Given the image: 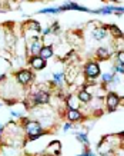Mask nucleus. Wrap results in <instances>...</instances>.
<instances>
[{"label":"nucleus","instance_id":"16","mask_svg":"<svg viewBox=\"0 0 124 156\" xmlns=\"http://www.w3.org/2000/svg\"><path fill=\"white\" fill-rule=\"evenodd\" d=\"M77 137H78V139H81L84 143H88V142H87V137H86L84 135H77Z\"/></svg>","mask_w":124,"mask_h":156},{"label":"nucleus","instance_id":"7","mask_svg":"<svg viewBox=\"0 0 124 156\" xmlns=\"http://www.w3.org/2000/svg\"><path fill=\"white\" fill-rule=\"evenodd\" d=\"M51 55H53V50H51L50 46L42 47V50H40V57H42V59H49Z\"/></svg>","mask_w":124,"mask_h":156},{"label":"nucleus","instance_id":"20","mask_svg":"<svg viewBox=\"0 0 124 156\" xmlns=\"http://www.w3.org/2000/svg\"><path fill=\"white\" fill-rule=\"evenodd\" d=\"M103 156H113V153H111V152H107V153H106V155H103Z\"/></svg>","mask_w":124,"mask_h":156},{"label":"nucleus","instance_id":"13","mask_svg":"<svg viewBox=\"0 0 124 156\" xmlns=\"http://www.w3.org/2000/svg\"><path fill=\"white\" fill-rule=\"evenodd\" d=\"M111 32H113V33H114L115 36H118V37H121V36H123L121 30H118V29H117L115 26H111Z\"/></svg>","mask_w":124,"mask_h":156},{"label":"nucleus","instance_id":"19","mask_svg":"<svg viewBox=\"0 0 124 156\" xmlns=\"http://www.w3.org/2000/svg\"><path fill=\"white\" fill-rule=\"evenodd\" d=\"M117 70H118L120 73H124V67H123V66H118V67H117Z\"/></svg>","mask_w":124,"mask_h":156},{"label":"nucleus","instance_id":"5","mask_svg":"<svg viewBox=\"0 0 124 156\" xmlns=\"http://www.w3.org/2000/svg\"><path fill=\"white\" fill-rule=\"evenodd\" d=\"M30 79H32V73H30V72L23 70V72H20V73H19V80H20L23 85L29 83V82H30Z\"/></svg>","mask_w":124,"mask_h":156},{"label":"nucleus","instance_id":"15","mask_svg":"<svg viewBox=\"0 0 124 156\" xmlns=\"http://www.w3.org/2000/svg\"><path fill=\"white\" fill-rule=\"evenodd\" d=\"M118 62H120L121 65H124V52H120V53H118Z\"/></svg>","mask_w":124,"mask_h":156},{"label":"nucleus","instance_id":"21","mask_svg":"<svg viewBox=\"0 0 124 156\" xmlns=\"http://www.w3.org/2000/svg\"><path fill=\"white\" fill-rule=\"evenodd\" d=\"M123 105H124V99H123Z\"/></svg>","mask_w":124,"mask_h":156},{"label":"nucleus","instance_id":"8","mask_svg":"<svg viewBox=\"0 0 124 156\" xmlns=\"http://www.w3.org/2000/svg\"><path fill=\"white\" fill-rule=\"evenodd\" d=\"M81 117V115H80V112H77L76 109H70L69 110V119L70 120H78Z\"/></svg>","mask_w":124,"mask_h":156},{"label":"nucleus","instance_id":"1","mask_svg":"<svg viewBox=\"0 0 124 156\" xmlns=\"http://www.w3.org/2000/svg\"><path fill=\"white\" fill-rule=\"evenodd\" d=\"M26 130L30 136V139H36L40 133H42V126L37 122H29L26 126Z\"/></svg>","mask_w":124,"mask_h":156},{"label":"nucleus","instance_id":"17","mask_svg":"<svg viewBox=\"0 0 124 156\" xmlns=\"http://www.w3.org/2000/svg\"><path fill=\"white\" fill-rule=\"evenodd\" d=\"M103 79H104V80H110V79H113V76H111V75H104Z\"/></svg>","mask_w":124,"mask_h":156},{"label":"nucleus","instance_id":"6","mask_svg":"<svg viewBox=\"0 0 124 156\" xmlns=\"http://www.w3.org/2000/svg\"><path fill=\"white\" fill-rule=\"evenodd\" d=\"M34 100L37 103H46V102H49V95L46 92H39L34 95Z\"/></svg>","mask_w":124,"mask_h":156},{"label":"nucleus","instance_id":"11","mask_svg":"<svg viewBox=\"0 0 124 156\" xmlns=\"http://www.w3.org/2000/svg\"><path fill=\"white\" fill-rule=\"evenodd\" d=\"M42 50V46H40V43L36 40L34 43H33V46H32V52L33 53H37V52H40Z\"/></svg>","mask_w":124,"mask_h":156},{"label":"nucleus","instance_id":"2","mask_svg":"<svg viewBox=\"0 0 124 156\" xmlns=\"http://www.w3.org/2000/svg\"><path fill=\"white\" fill-rule=\"evenodd\" d=\"M86 73H87V76H90V77H96V76H98V73H100V67H98L96 63H88V65L86 66Z\"/></svg>","mask_w":124,"mask_h":156},{"label":"nucleus","instance_id":"14","mask_svg":"<svg viewBox=\"0 0 124 156\" xmlns=\"http://www.w3.org/2000/svg\"><path fill=\"white\" fill-rule=\"evenodd\" d=\"M49 149H56V152H59L60 150V143L59 142H53V143H50V146H49Z\"/></svg>","mask_w":124,"mask_h":156},{"label":"nucleus","instance_id":"10","mask_svg":"<svg viewBox=\"0 0 124 156\" xmlns=\"http://www.w3.org/2000/svg\"><path fill=\"white\" fill-rule=\"evenodd\" d=\"M78 99H80L81 102H88V100H90V95H88L87 92H84V90H83V92H80V93H78Z\"/></svg>","mask_w":124,"mask_h":156},{"label":"nucleus","instance_id":"4","mask_svg":"<svg viewBox=\"0 0 124 156\" xmlns=\"http://www.w3.org/2000/svg\"><path fill=\"white\" fill-rule=\"evenodd\" d=\"M32 66L34 67V69H37V70H40V69H43L44 66H46V62H44V59H42V57H32Z\"/></svg>","mask_w":124,"mask_h":156},{"label":"nucleus","instance_id":"9","mask_svg":"<svg viewBox=\"0 0 124 156\" xmlns=\"http://www.w3.org/2000/svg\"><path fill=\"white\" fill-rule=\"evenodd\" d=\"M93 35H94V37H96L97 40H100V39H103V37L106 36V30H104L103 27H98V29H96V30L93 32Z\"/></svg>","mask_w":124,"mask_h":156},{"label":"nucleus","instance_id":"3","mask_svg":"<svg viewBox=\"0 0 124 156\" xmlns=\"http://www.w3.org/2000/svg\"><path fill=\"white\" fill-rule=\"evenodd\" d=\"M117 105H118V96L115 93H110L108 97H107V106L110 109H115Z\"/></svg>","mask_w":124,"mask_h":156},{"label":"nucleus","instance_id":"18","mask_svg":"<svg viewBox=\"0 0 124 156\" xmlns=\"http://www.w3.org/2000/svg\"><path fill=\"white\" fill-rule=\"evenodd\" d=\"M54 79H56V80H57V82H59V80H60V79H61V75H60V73H57V75H56V73H54Z\"/></svg>","mask_w":124,"mask_h":156},{"label":"nucleus","instance_id":"12","mask_svg":"<svg viewBox=\"0 0 124 156\" xmlns=\"http://www.w3.org/2000/svg\"><path fill=\"white\" fill-rule=\"evenodd\" d=\"M98 56H100L101 59H107V57H108V52H107L106 49L100 47V49H98Z\"/></svg>","mask_w":124,"mask_h":156}]
</instances>
